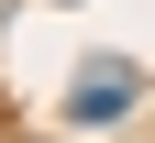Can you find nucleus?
Segmentation results:
<instances>
[{"mask_svg": "<svg viewBox=\"0 0 155 143\" xmlns=\"http://www.w3.org/2000/svg\"><path fill=\"white\" fill-rule=\"evenodd\" d=\"M133 99H144V77L111 55V66H78V88H67V110L89 121V132H111V121H133Z\"/></svg>", "mask_w": 155, "mask_h": 143, "instance_id": "f257e3e1", "label": "nucleus"}]
</instances>
